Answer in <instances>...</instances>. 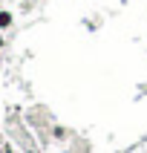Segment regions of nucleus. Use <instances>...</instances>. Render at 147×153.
I'll list each match as a JSON object with an SVG mask.
<instances>
[{
    "label": "nucleus",
    "mask_w": 147,
    "mask_h": 153,
    "mask_svg": "<svg viewBox=\"0 0 147 153\" xmlns=\"http://www.w3.org/2000/svg\"><path fill=\"white\" fill-rule=\"evenodd\" d=\"M12 23H15V15L9 9H0V35L6 32V29H12Z\"/></svg>",
    "instance_id": "obj_1"
},
{
    "label": "nucleus",
    "mask_w": 147,
    "mask_h": 153,
    "mask_svg": "<svg viewBox=\"0 0 147 153\" xmlns=\"http://www.w3.org/2000/svg\"><path fill=\"white\" fill-rule=\"evenodd\" d=\"M3 153H17V150H15V147H12V145L6 142V145H3Z\"/></svg>",
    "instance_id": "obj_2"
},
{
    "label": "nucleus",
    "mask_w": 147,
    "mask_h": 153,
    "mask_svg": "<svg viewBox=\"0 0 147 153\" xmlns=\"http://www.w3.org/2000/svg\"><path fill=\"white\" fill-rule=\"evenodd\" d=\"M3 46H6V38H3V35H0V52H3Z\"/></svg>",
    "instance_id": "obj_3"
},
{
    "label": "nucleus",
    "mask_w": 147,
    "mask_h": 153,
    "mask_svg": "<svg viewBox=\"0 0 147 153\" xmlns=\"http://www.w3.org/2000/svg\"><path fill=\"white\" fill-rule=\"evenodd\" d=\"M26 153H38V150H35V147H32V150H26Z\"/></svg>",
    "instance_id": "obj_4"
},
{
    "label": "nucleus",
    "mask_w": 147,
    "mask_h": 153,
    "mask_svg": "<svg viewBox=\"0 0 147 153\" xmlns=\"http://www.w3.org/2000/svg\"><path fill=\"white\" fill-rule=\"evenodd\" d=\"M0 72H3V67H0Z\"/></svg>",
    "instance_id": "obj_5"
}]
</instances>
